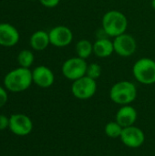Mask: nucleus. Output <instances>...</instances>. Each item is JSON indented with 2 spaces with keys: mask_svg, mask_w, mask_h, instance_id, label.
I'll use <instances>...</instances> for the list:
<instances>
[{
  "mask_svg": "<svg viewBox=\"0 0 155 156\" xmlns=\"http://www.w3.org/2000/svg\"><path fill=\"white\" fill-rule=\"evenodd\" d=\"M33 83L32 70L18 67L6 73L4 78L5 88L11 92H22L26 90Z\"/></svg>",
  "mask_w": 155,
  "mask_h": 156,
  "instance_id": "obj_1",
  "label": "nucleus"
},
{
  "mask_svg": "<svg viewBox=\"0 0 155 156\" xmlns=\"http://www.w3.org/2000/svg\"><path fill=\"white\" fill-rule=\"evenodd\" d=\"M101 28L109 37L114 38L126 33L128 28V18L119 10H110L102 16Z\"/></svg>",
  "mask_w": 155,
  "mask_h": 156,
  "instance_id": "obj_2",
  "label": "nucleus"
},
{
  "mask_svg": "<svg viewBox=\"0 0 155 156\" xmlns=\"http://www.w3.org/2000/svg\"><path fill=\"white\" fill-rule=\"evenodd\" d=\"M136 85L130 80H120L114 83L110 90V99L115 104L130 105L137 98Z\"/></svg>",
  "mask_w": 155,
  "mask_h": 156,
  "instance_id": "obj_3",
  "label": "nucleus"
},
{
  "mask_svg": "<svg viewBox=\"0 0 155 156\" xmlns=\"http://www.w3.org/2000/svg\"><path fill=\"white\" fill-rule=\"evenodd\" d=\"M134 79L143 85L155 84V60L143 57L135 61L132 69Z\"/></svg>",
  "mask_w": 155,
  "mask_h": 156,
  "instance_id": "obj_4",
  "label": "nucleus"
},
{
  "mask_svg": "<svg viewBox=\"0 0 155 156\" xmlns=\"http://www.w3.org/2000/svg\"><path fill=\"white\" fill-rule=\"evenodd\" d=\"M88 65L86 59L79 57H71L63 62L61 72L67 80L74 81L86 76Z\"/></svg>",
  "mask_w": 155,
  "mask_h": 156,
  "instance_id": "obj_5",
  "label": "nucleus"
},
{
  "mask_svg": "<svg viewBox=\"0 0 155 156\" xmlns=\"http://www.w3.org/2000/svg\"><path fill=\"white\" fill-rule=\"evenodd\" d=\"M97 89V80L88 76H84L77 80L72 81L70 90L76 99L86 101L91 99L96 94Z\"/></svg>",
  "mask_w": 155,
  "mask_h": 156,
  "instance_id": "obj_6",
  "label": "nucleus"
},
{
  "mask_svg": "<svg viewBox=\"0 0 155 156\" xmlns=\"http://www.w3.org/2000/svg\"><path fill=\"white\" fill-rule=\"evenodd\" d=\"M114 53L122 58L132 56L137 49V41L132 35L123 33L113 38Z\"/></svg>",
  "mask_w": 155,
  "mask_h": 156,
  "instance_id": "obj_7",
  "label": "nucleus"
},
{
  "mask_svg": "<svg viewBox=\"0 0 155 156\" xmlns=\"http://www.w3.org/2000/svg\"><path fill=\"white\" fill-rule=\"evenodd\" d=\"M120 139L126 147L137 149L143 145L145 142V134L141 128L132 125L123 128Z\"/></svg>",
  "mask_w": 155,
  "mask_h": 156,
  "instance_id": "obj_8",
  "label": "nucleus"
},
{
  "mask_svg": "<svg viewBox=\"0 0 155 156\" xmlns=\"http://www.w3.org/2000/svg\"><path fill=\"white\" fill-rule=\"evenodd\" d=\"M8 129L17 136H26L33 130V122L26 114L15 113L9 117Z\"/></svg>",
  "mask_w": 155,
  "mask_h": 156,
  "instance_id": "obj_9",
  "label": "nucleus"
},
{
  "mask_svg": "<svg viewBox=\"0 0 155 156\" xmlns=\"http://www.w3.org/2000/svg\"><path fill=\"white\" fill-rule=\"evenodd\" d=\"M50 45L56 48H65L69 46L73 41V32L66 26H56L49 32Z\"/></svg>",
  "mask_w": 155,
  "mask_h": 156,
  "instance_id": "obj_10",
  "label": "nucleus"
},
{
  "mask_svg": "<svg viewBox=\"0 0 155 156\" xmlns=\"http://www.w3.org/2000/svg\"><path fill=\"white\" fill-rule=\"evenodd\" d=\"M33 83L42 89L51 87L55 82L54 72L47 66L39 65L32 70Z\"/></svg>",
  "mask_w": 155,
  "mask_h": 156,
  "instance_id": "obj_11",
  "label": "nucleus"
},
{
  "mask_svg": "<svg viewBox=\"0 0 155 156\" xmlns=\"http://www.w3.org/2000/svg\"><path fill=\"white\" fill-rule=\"evenodd\" d=\"M20 39L19 31L9 23H0V46L11 48L16 46Z\"/></svg>",
  "mask_w": 155,
  "mask_h": 156,
  "instance_id": "obj_12",
  "label": "nucleus"
},
{
  "mask_svg": "<svg viewBox=\"0 0 155 156\" xmlns=\"http://www.w3.org/2000/svg\"><path fill=\"white\" fill-rule=\"evenodd\" d=\"M138 118L136 109L130 105L121 106L115 114V121L123 128L134 125Z\"/></svg>",
  "mask_w": 155,
  "mask_h": 156,
  "instance_id": "obj_13",
  "label": "nucleus"
},
{
  "mask_svg": "<svg viewBox=\"0 0 155 156\" xmlns=\"http://www.w3.org/2000/svg\"><path fill=\"white\" fill-rule=\"evenodd\" d=\"M114 53L113 40L109 37H98L93 43V54L100 58H106Z\"/></svg>",
  "mask_w": 155,
  "mask_h": 156,
  "instance_id": "obj_14",
  "label": "nucleus"
},
{
  "mask_svg": "<svg viewBox=\"0 0 155 156\" xmlns=\"http://www.w3.org/2000/svg\"><path fill=\"white\" fill-rule=\"evenodd\" d=\"M29 44L32 49L36 51H43L50 45L48 32L45 30H37L34 32L29 39Z\"/></svg>",
  "mask_w": 155,
  "mask_h": 156,
  "instance_id": "obj_15",
  "label": "nucleus"
},
{
  "mask_svg": "<svg viewBox=\"0 0 155 156\" xmlns=\"http://www.w3.org/2000/svg\"><path fill=\"white\" fill-rule=\"evenodd\" d=\"M75 50L77 57L87 59L93 54V43H91L89 39H80L76 43Z\"/></svg>",
  "mask_w": 155,
  "mask_h": 156,
  "instance_id": "obj_16",
  "label": "nucleus"
},
{
  "mask_svg": "<svg viewBox=\"0 0 155 156\" xmlns=\"http://www.w3.org/2000/svg\"><path fill=\"white\" fill-rule=\"evenodd\" d=\"M35 61V55L29 49H23L17 55V62L19 67L29 69Z\"/></svg>",
  "mask_w": 155,
  "mask_h": 156,
  "instance_id": "obj_17",
  "label": "nucleus"
},
{
  "mask_svg": "<svg viewBox=\"0 0 155 156\" xmlns=\"http://www.w3.org/2000/svg\"><path fill=\"white\" fill-rule=\"evenodd\" d=\"M123 127H122L116 121L108 122L104 127V133L107 137L111 139H117L121 137Z\"/></svg>",
  "mask_w": 155,
  "mask_h": 156,
  "instance_id": "obj_18",
  "label": "nucleus"
},
{
  "mask_svg": "<svg viewBox=\"0 0 155 156\" xmlns=\"http://www.w3.org/2000/svg\"><path fill=\"white\" fill-rule=\"evenodd\" d=\"M101 73H102V69L100 64L96 62H92L88 65L86 76L97 80L101 76Z\"/></svg>",
  "mask_w": 155,
  "mask_h": 156,
  "instance_id": "obj_19",
  "label": "nucleus"
},
{
  "mask_svg": "<svg viewBox=\"0 0 155 156\" xmlns=\"http://www.w3.org/2000/svg\"><path fill=\"white\" fill-rule=\"evenodd\" d=\"M7 100H8V95H7L6 89L0 86V108L4 107L6 104Z\"/></svg>",
  "mask_w": 155,
  "mask_h": 156,
  "instance_id": "obj_20",
  "label": "nucleus"
},
{
  "mask_svg": "<svg viewBox=\"0 0 155 156\" xmlns=\"http://www.w3.org/2000/svg\"><path fill=\"white\" fill-rule=\"evenodd\" d=\"M38 1L43 6L47 8H54L60 3V0H38Z\"/></svg>",
  "mask_w": 155,
  "mask_h": 156,
  "instance_id": "obj_21",
  "label": "nucleus"
},
{
  "mask_svg": "<svg viewBox=\"0 0 155 156\" xmlns=\"http://www.w3.org/2000/svg\"><path fill=\"white\" fill-rule=\"evenodd\" d=\"M9 127V118L0 114V131H4Z\"/></svg>",
  "mask_w": 155,
  "mask_h": 156,
  "instance_id": "obj_22",
  "label": "nucleus"
},
{
  "mask_svg": "<svg viewBox=\"0 0 155 156\" xmlns=\"http://www.w3.org/2000/svg\"><path fill=\"white\" fill-rule=\"evenodd\" d=\"M151 5H152V7L155 10V0H152L151 1Z\"/></svg>",
  "mask_w": 155,
  "mask_h": 156,
  "instance_id": "obj_23",
  "label": "nucleus"
},
{
  "mask_svg": "<svg viewBox=\"0 0 155 156\" xmlns=\"http://www.w3.org/2000/svg\"><path fill=\"white\" fill-rule=\"evenodd\" d=\"M106 156H108V155H106Z\"/></svg>",
  "mask_w": 155,
  "mask_h": 156,
  "instance_id": "obj_24",
  "label": "nucleus"
}]
</instances>
